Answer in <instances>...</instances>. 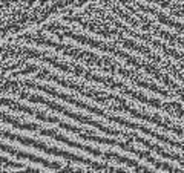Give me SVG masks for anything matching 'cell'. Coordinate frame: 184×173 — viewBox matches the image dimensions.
Returning <instances> with one entry per match:
<instances>
[{
  "label": "cell",
  "mask_w": 184,
  "mask_h": 173,
  "mask_svg": "<svg viewBox=\"0 0 184 173\" xmlns=\"http://www.w3.org/2000/svg\"><path fill=\"white\" fill-rule=\"evenodd\" d=\"M0 173H184V19L80 11L0 40Z\"/></svg>",
  "instance_id": "cell-1"
}]
</instances>
